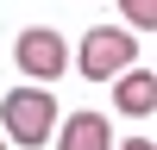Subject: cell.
Here are the masks:
<instances>
[{
  "label": "cell",
  "instance_id": "3957f363",
  "mask_svg": "<svg viewBox=\"0 0 157 150\" xmlns=\"http://www.w3.org/2000/svg\"><path fill=\"white\" fill-rule=\"evenodd\" d=\"M13 62H19V75L32 88H50L69 69V38H63L57 25H32V31H19V44H13Z\"/></svg>",
  "mask_w": 157,
  "mask_h": 150
},
{
  "label": "cell",
  "instance_id": "6da1fadb",
  "mask_svg": "<svg viewBox=\"0 0 157 150\" xmlns=\"http://www.w3.org/2000/svg\"><path fill=\"white\" fill-rule=\"evenodd\" d=\"M57 100H50V88H32L19 81L6 100H0V138L6 144H25V150H44L50 138H57Z\"/></svg>",
  "mask_w": 157,
  "mask_h": 150
},
{
  "label": "cell",
  "instance_id": "277c9868",
  "mask_svg": "<svg viewBox=\"0 0 157 150\" xmlns=\"http://www.w3.org/2000/svg\"><path fill=\"white\" fill-rule=\"evenodd\" d=\"M151 106H157V75H151V62H132L126 75H113V112L151 119Z\"/></svg>",
  "mask_w": 157,
  "mask_h": 150
},
{
  "label": "cell",
  "instance_id": "8992f818",
  "mask_svg": "<svg viewBox=\"0 0 157 150\" xmlns=\"http://www.w3.org/2000/svg\"><path fill=\"white\" fill-rule=\"evenodd\" d=\"M120 12H126V31H151L157 25V0H120Z\"/></svg>",
  "mask_w": 157,
  "mask_h": 150
},
{
  "label": "cell",
  "instance_id": "52a82bcc",
  "mask_svg": "<svg viewBox=\"0 0 157 150\" xmlns=\"http://www.w3.org/2000/svg\"><path fill=\"white\" fill-rule=\"evenodd\" d=\"M113 150H157L151 138H126V144H113Z\"/></svg>",
  "mask_w": 157,
  "mask_h": 150
},
{
  "label": "cell",
  "instance_id": "ba28073f",
  "mask_svg": "<svg viewBox=\"0 0 157 150\" xmlns=\"http://www.w3.org/2000/svg\"><path fill=\"white\" fill-rule=\"evenodd\" d=\"M0 150H6V138H0Z\"/></svg>",
  "mask_w": 157,
  "mask_h": 150
},
{
  "label": "cell",
  "instance_id": "7a4b0ae2",
  "mask_svg": "<svg viewBox=\"0 0 157 150\" xmlns=\"http://www.w3.org/2000/svg\"><path fill=\"white\" fill-rule=\"evenodd\" d=\"M138 62V38L126 31V25H94V31L82 38V50H75V69L88 75V81H113V75H126Z\"/></svg>",
  "mask_w": 157,
  "mask_h": 150
},
{
  "label": "cell",
  "instance_id": "5b68a950",
  "mask_svg": "<svg viewBox=\"0 0 157 150\" xmlns=\"http://www.w3.org/2000/svg\"><path fill=\"white\" fill-rule=\"evenodd\" d=\"M57 150H113L107 112H69V119H57Z\"/></svg>",
  "mask_w": 157,
  "mask_h": 150
}]
</instances>
